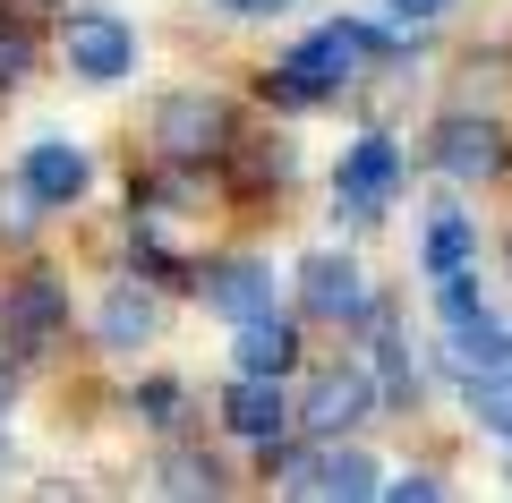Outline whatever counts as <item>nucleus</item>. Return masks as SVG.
<instances>
[{
	"label": "nucleus",
	"mask_w": 512,
	"mask_h": 503,
	"mask_svg": "<svg viewBox=\"0 0 512 503\" xmlns=\"http://www.w3.org/2000/svg\"><path fill=\"white\" fill-rule=\"evenodd\" d=\"M384 52V35L376 26H359V18H333V26H316L299 52H282L274 60V77H265V94H274L282 111H308V103H325V94H342V86H359V69Z\"/></svg>",
	"instance_id": "nucleus-1"
},
{
	"label": "nucleus",
	"mask_w": 512,
	"mask_h": 503,
	"mask_svg": "<svg viewBox=\"0 0 512 503\" xmlns=\"http://www.w3.org/2000/svg\"><path fill=\"white\" fill-rule=\"evenodd\" d=\"M60 324H69V290H60L52 273H18L9 299H0V350L35 359V350L60 342Z\"/></svg>",
	"instance_id": "nucleus-2"
},
{
	"label": "nucleus",
	"mask_w": 512,
	"mask_h": 503,
	"mask_svg": "<svg viewBox=\"0 0 512 503\" xmlns=\"http://www.w3.org/2000/svg\"><path fill=\"white\" fill-rule=\"evenodd\" d=\"M393 197H402V145L393 137H359L342 154V171H333V205H342L350 222H376Z\"/></svg>",
	"instance_id": "nucleus-3"
},
{
	"label": "nucleus",
	"mask_w": 512,
	"mask_h": 503,
	"mask_svg": "<svg viewBox=\"0 0 512 503\" xmlns=\"http://www.w3.org/2000/svg\"><path fill=\"white\" fill-rule=\"evenodd\" d=\"M60 52H69V69L86 77V86H111V77L137 69V35H128L111 9H69V26H60Z\"/></svg>",
	"instance_id": "nucleus-4"
},
{
	"label": "nucleus",
	"mask_w": 512,
	"mask_h": 503,
	"mask_svg": "<svg viewBox=\"0 0 512 503\" xmlns=\"http://www.w3.org/2000/svg\"><path fill=\"white\" fill-rule=\"evenodd\" d=\"M154 145H163L171 162H205V154H231V111H222L214 94H171V103L154 111Z\"/></svg>",
	"instance_id": "nucleus-5"
},
{
	"label": "nucleus",
	"mask_w": 512,
	"mask_h": 503,
	"mask_svg": "<svg viewBox=\"0 0 512 503\" xmlns=\"http://www.w3.org/2000/svg\"><path fill=\"white\" fill-rule=\"evenodd\" d=\"M299 307L325 316V324H367V316H376L367 273L350 265V256H308V265H299Z\"/></svg>",
	"instance_id": "nucleus-6"
},
{
	"label": "nucleus",
	"mask_w": 512,
	"mask_h": 503,
	"mask_svg": "<svg viewBox=\"0 0 512 503\" xmlns=\"http://www.w3.org/2000/svg\"><path fill=\"white\" fill-rule=\"evenodd\" d=\"M504 154H512V145H504V128H495V120H444L436 128V171H444V180H461V188L495 180Z\"/></svg>",
	"instance_id": "nucleus-7"
},
{
	"label": "nucleus",
	"mask_w": 512,
	"mask_h": 503,
	"mask_svg": "<svg viewBox=\"0 0 512 503\" xmlns=\"http://www.w3.org/2000/svg\"><path fill=\"white\" fill-rule=\"evenodd\" d=\"M222 427H231L239 444H282V427H291L282 376H239L231 393H222Z\"/></svg>",
	"instance_id": "nucleus-8"
},
{
	"label": "nucleus",
	"mask_w": 512,
	"mask_h": 503,
	"mask_svg": "<svg viewBox=\"0 0 512 503\" xmlns=\"http://www.w3.org/2000/svg\"><path fill=\"white\" fill-rule=\"evenodd\" d=\"M376 384H367V367H333V376H316L308 384V410H299V418H308V427L316 435H342V427H359V418H376Z\"/></svg>",
	"instance_id": "nucleus-9"
},
{
	"label": "nucleus",
	"mask_w": 512,
	"mask_h": 503,
	"mask_svg": "<svg viewBox=\"0 0 512 503\" xmlns=\"http://www.w3.org/2000/svg\"><path fill=\"white\" fill-rule=\"evenodd\" d=\"M197 290H205V307H214V316H231V324H248V316H265V307H274V273L256 265V256H231V265H214Z\"/></svg>",
	"instance_id": "nucleus-10"
},
{
	"label": "nucleus",
	"mask_w": 512,
	"mask_h": 503,
	"mask_svg": "<svg viewBox=\"0 0 512 503\" xmlns=\"http://www.w3.org/2000/svg\"><path fill=\"white\" fill-rule=\"evenodd\" d=\"M231 350H239V376H291V359H299V324L265 307V316L239 324V342H231Z\"/></svg>",
	"instance_id": "nucleus-11"
},
{
	"label": "nucleus",
	"mask_w": 512,
	"mask_h": 503,
	"mask_svg": "<svg viewBox=\"0 0 512 503\" xmlns=\"http://www.w3.org/2000/svg\"><path fill=\"white\" fill-rule=\"evenodd\" d=\"M26 180H35L43 205H77V197H86V180H94V162L77 154V145L43 137V145H26Z\"/></svg>",
	"instance_id": "nucleus-12"
},
{
	"label": "nucleus",
	"mask_w": 512,
	"mask_h": 503,
	"mask_svg": "<svg viewBox=\"0 0 512 503\" xmlns=\"http://www.w3.org/2000/svg\"><path fill=\"white\" fill-rule=\"evenodd\" d=\"M154 324H163V307H154V290L120 282V290L103 299V316H94V333H103V350H137V342H154Z\"/></svg>",
	"instance_id": "nucleus-13"
},
{
	"label": "nucleus",
	"mask_w": 512,
	"mask_h": 503,
	"mask_svg": "<svg viewBox=\"0 0 512 503\" xmlns=\"http://www.w3.org/2000/svg\"><path fill=\"white\" fill-rule=\"evenodd\" d=\"M478 256V231L461 205H436V222H427V282H453V273H470Z\"/></svg>",
	"instance_id": "nucleus-14"
},
{
	"label": "nucleus",
	"mask_w": 512,
	"mask_h": 503,
	"mask_svg": "<svg viewBox=\"0 0 512 503\" xmlns=\"http://www.w3.org/2000/svg\"><path fill=\"white\" fill-rule=\"evenodd\" d=\"M308 495L367 503V495H384V478H376V461H367V452H316V469H308Z\"/></svg>",
	"instance_id": "nucleus-15"
},
{
	"label": "nucleus",
	"mask_w": 512,
	"mask_h": 503,
	"mask_svg": "<svg viewBox=\"0 0 512 503\" xmlns=\"http://www.w3.org/2000/svg\"><path fill=\"white\" fill-rule=\"evenodd\" d=\"M367 324H376V316H367ZM376 393H384V410H419V367L402 359V342H393L384 324H376Z\"/></svg>",
	"instance_id": "nucleus-16"
},
{
	"label": "nucleus",
	"mask_w": 512,
	"mask_h": 503,
	"mask_svg": "<svg viewBox=\"0 0 512 503\" xmlns=\"http://www.w3.org/2000/svg\"><path fill=\"white\" fill-rule=\"evenodd\" d=\"M154 486H163V495H222V469L205 461V452H171Z\"/></svg>",
	"instance_id": "nucleus-17"
},
{
	"label": "nucleus",
	"mask_w": 512,
	"mask_h": 503,
	"mask_svg": "<svg viewBox=\"0 0 512 503\" xmlns=\"http://www.w3.org/2000/svg\"><path fill=\"white\" fill-rule=\"evenodd\" d=\"M128 410L146 418V427H180V418H188V393H180V384H137Z\"/></svg>",
	"instance_id": "nucleus-18"
},
{
	"label": "nucleus",
	"mask_w": 512,
	"mask_h": 503,
	"mask_svg": "<svg viewBox=\"0 0 512 503\" xmlns=\"http://www.w3.org/2000/svg\"><path fill=\"white\" fill-rule=\"evenodd\" d=\"M35 214H43V197H35V180L18 171V188H0V231L26 239V231H35Z\"/></svg>",
	"instance_id": "nucleus-19"
},
{
	"label": "nucleus",
	"mask_w": 512,
	"mask_h": 503,
	"mask_svg": "<svg viewBox=\"0 0 512 503\" xmlns=\"http://www.w3.org/2000/svg\"><path fill=\"white\" fill-rule=\"evenodd\" d=\"M436 307H444V324H470V316H487V299L470 290V273H453V282H436Z\"/></svg>",
	"instance_id": "nucleus-20"
},
{
	"label": "nucleus",
	"mask_w": 512,
	"mask_h": 503,
	"mask_svg": "<svg viewBox=\"0 0 512 503\" xmlns=\"http://www.w3.org/2000/svg\"><path fill=\"white\" fill-rule=\"evenodd\" d=\"M470 410H478V418H487V427L512 444V384H470Z\"/></svg>",
	"instance_id": "nucleus-21"
},
{
	"label": "nucleus",
	"mask_w": 512,
	"mask_h": 503,
	"mask_svg": "<svg viewBox=\"0 0 512 503\" xmlns=\"http://www.w3.org/2000/svg\"><path fill=\"white\" fill-rule=\"evenodd\" d=\"M26 69H35V43H26V26H0V94L18 86Z\"/></svg>",
	"instance_id": "nucleus-22"
},
{
	"label": "nucleus",
	"mask_w": 512,
	"mask_h": 503,
	"mask_svg": "<svg viewBox=\"0 0 512 503\" xmlns=\"http://www.w3.org/2000/svg\"><path fill=\"white\" fill-rule=\"evenodd\" d=\"M384 495H393V503H436L444 486L427 478V469H410V478H384Z\"/></svg>",
	"instance_id": "nucleus-23"
},
{
	"label": "nucleus",
	"mask_w": 512,
	"mask_h": 503,
	"mask_svg": "<svg viewBox=\"0 0 512 503\" xmlns=\"http://www.w3.org/2000/svg\"><path fill=\"white\" fill-rule=\"evenodd\" d=\"M299 0H222V18H291Z\"/></svg>",
	"instance_id": "nucleus-24"
},
{
	"label": "nucleus",
	"mask_w": 512,
	"mask_h": 503,
	"mask_svg": "<svg viewBox=\"0 0 512 503\" xmlns=\"http://www.w3.org/2000/svg\"><path fill=\"white\" fill-rule=\"evenodd\" d=\"M444 9H453V0H393V18H402V26H436Z\"/></svg>",
	"instance_id": "nucleus-25"
},
{
	"label": "nucleus",
	"mask_w": 512,
	"mask_h": 503,
	"mask_svg": "<svg viewBox=\"0 0 512 503\" xmlns=\"http://www.w3.org/2000/svg\"><path fill=\"white\" fill-rule=\"evenodd\" d=\"M9 393H18V376H9V367H0V410H9Z\"/></svg>",
	"instance_id": "nucleus-26"
},
{
	"label": "nucleus",
	"mask_w": 512,
	"mask_h": 503,
	"mask_svg": "<svg viewBox=\"0 0 512 503\" xmlns=\"http://www.w3.org/2000/svg\"><path fill=\"white\" fill-rule=\"evenodd\" d=\"M26 9H43V0H26Z\"/></svg>",
	"instance_id": "nucleus-27"
}]
</instances>
